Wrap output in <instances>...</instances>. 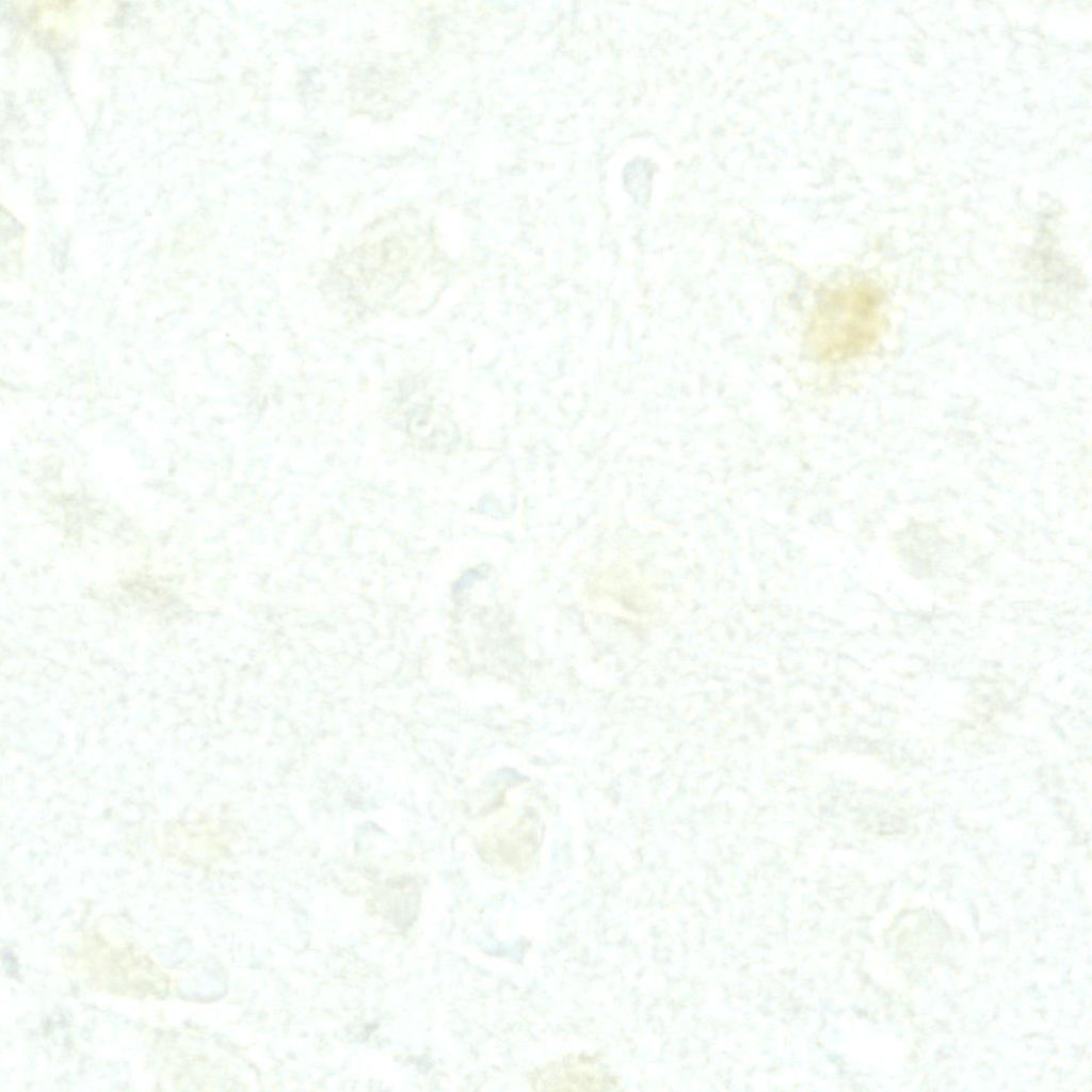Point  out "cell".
Masks as SVG:
<instances>
[{"label":"cell","instance_id":"cell-2","mask_svg":"<svg viewBox=\"0 0 1092 1092\" xmlns=\"http://www.w3.org/2000/svg\"><path fill=\"white\" fill-rule=\"evenodd\" d=\"M530 1081L536 1090H605L616 1083L599 1059L580 1054L545 1065Z\"/></svg>","mask_w":1092,"mask_h":1092},{"label":"cell","instance_id":"cell-1","mask_svg":"<svg viewBox=\"0 0 1092 1092\" xmlns=\"http://www.w3.org/2000/svg\"><path fill=\"white\" fill-rule=\"evenodd\" d=\"M882 294L865 280L823 288L805 334L818 360L840 363L864 353L876 340Z\"/></svg>","mask_w":1092,"mask_h":1092}]
</instances>
